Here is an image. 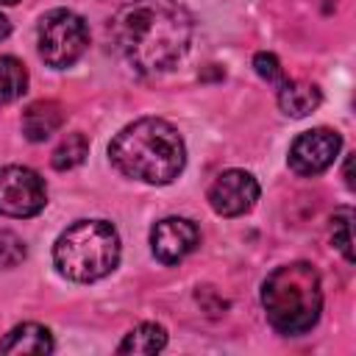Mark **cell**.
Listing matches in <instances>:
<instances>
[{"label":"cell","instance_id":"19","mask_svg":"<svg viewBox=\"0 0 356 356\" xmlns=\"http://www.w3.org/2000/svg\"><path fill=\"white\" fill-rule=\"evenodd\" d=\"M350 164H353V159L348 156V159H345V172H342V175H345V184L353 189V172H350Z\"/></svg>","mask_w":356,"mask_h":356},{"label":"cell","instance_id":"3","mask_svg":"<svg viewBox=\"0 0 356 356\" xmlns=\"http://www.w3.org/2000/svg\"><path fill=\"white\" fill-rule=\"evenodd\" d=\"M261 306L270 325L284 337L306 334L323 309L320 275L309 261L275 267L261 284Z\"/></svg>","mask_w":356,"mask_h":356},{"label":"cell","instance_id":"10","mask_svg":"<svg viewBox=\"0 0 356 356\" xmlns=\"http://www.w3.org/2000/svg\"><path fill=\"white\" fill-rule=\"evenodd\" d=\"M53 348L56 345H53L50 328L39 323L14 325L0 342V353H8V356H47L53 353Z\"/></svg>","mask_w":356,"mask_h":356},{"label":"cell","instance_id":"2","mask_svg":"<svg viewBox=\"0 0 356 356\" xmlns=\"http://www.w3.org/2000/svg\"><path fill=\"white\" fill-rule=\"evenodd\" d=\"M111 164L142 184H170L186 164V145L175 125L159 117L128 122L108 145Z\"/></svg>","mask_w":356,"mask_h":356},{"label":"cell","instance_id":"1","mask_svg":"<svg viewBox=\"0 0 356 356\" xmlns=\"http://www.w3.org/2000/svg\"><path fill=\"white\" fill-rule=\"evenodd\" d=\"M120 56L145 75L170 70L192 42V14L178 0H131L108 25Z\"/></svg>","mask_w":356,"mask_h":356},{"label":"cell","instance_id":"5","mask_svg":"<svg viewBox=\"0 0 356 356\" xmlns=\"http://www.w3.org/2000/svg\"><path fill=\"white\" fill-rule=\"evenodd\" d=\"M89 44V28L83 17L70 8H53L39 19V56L53 70L72 67Z\"/></svg>","mask_w":356,"mask_h":356},{"label":"cell","instance_id":"17","mask_svg":"<svg viewBox=\"0 0 356 356\" xmlns=\"http://www.w3.org/2000/svg\"><path fill=\"white\" fill-rule=\"evenodd\" d=\"M25 256H28V248H25L22 236H17L8 228H0V267L3 270L17 267L25 261Z\"/></svg>","mask_w":356,"mask_h":356},{"label":"cell","instance_id":"6","mask_svg":"<svg viewBox=\"0 0 356 356\" xmlns=\"http://www.w3.org/2000/svg\"><path fill=\"white\" fill-rule=\"evenodd\" d=\"M47 206V186L31 167L8 164L0 170V214L33 217Z\"/></svg>","mask_w":356,"mask_h":356},{"label":"cell","instance_id":"12","mask_svg":"<svg viewBox=\"0 0 356 356\" xmlns=\"http://www.w3.org/2000/svg\"><path fill=\"white\" fill-rule=\"evenodd\" d=\"M64 122V111L56 100H36L22 111V134L31 142L50 139Z\"/></svg>","mask_w":356,"mask_h":356},{"label":"cell","instance_id":"13","mask_svg":"<svg viewBox=\"0 0 356 356\" xmlns=\"http://www.w3.org/2000/svg\"><path fill=\"white\" fill-rule=\"evenodd\" d=\"M164 345H167L164 325H159V323H142V325H136V328H131L125 334V339L117 345V353H142V356H150V353L164 350Z\"/></svg>","mask_w":356,"mask_h":356},{"label":"cell","instance_id":"8","mask_svg":"<svg viewBox=\"0 0 356 356\" xmlns=\"http://www.w3.org/2000/svg\"><path fill=\"white\" fill-rule=\"evenodd\" d=\"M259 200V181L245 170H225L209 186V206L220 217H239Z\"/></svg>","mask_w":356,"mask_h":356},{"label":"cell","instance_id":"20","mask_svg":"<svg viewBox=\"0 0 356 356\" xmlns=\"http://www.w3.org/2000/svg\"><path fill=\"white\" fill-rule=\"evenodd\" d=\"M8 33H11V22H8V19L0 14V39H6Z\"/></svg>","mask_w":356,"mask_h":356},{"label":"cell","instance_id":"15","mask_svg":"<svg viewBox=\"0 0 356 356\" xmlns=\"http://www.w3.org/2000/svg\"><path fill=\"white\" fill-rule=\"evenodd\" d=\"M86 156H89V139H86L81 131H72V134H67V136L56 145V150H53V156H50V164H53L58 172H64V170L78 167Z\"/></svg>","mask_w":356,"mask_h":356},{"label":"cell","instance_id":"4","mask_svg":"<svg viewBox=\"0 0 356 356\" xmlns=\"http://www.w3.org/2000/svg\"><path fill=\"white\" fill-rule=\"evenodd\" d=\"M53 261L70 281H97L120 261V234L108 220H78L58 234Z\"/></svg>","mask_w":356,"mask_h":356},{"label":"cell","instance_id":"16","mask_svg":"<svg viewBox=\"0 0 356 356\" xmlns=\"http://www.w3.org/2000/svg\"><path fill=\"white\" fill-rule=\"evenodd\" d=\"M331 242L345 256V261L353 264V209L342 206L331 217Z\"/></svg>","mask_w":356,"mask_h":356},{"label":"cell","instance_id":"11","mask_svg":"<svg viewBox=\"0 0 356 356\" xmlns=\"http://www.w3.org/2000/svg\"><path fill=\"white\" fill-rule=\"evenodd\" d=\"M275 92H278L275 97H278L281 111L286 117H295V120L312 114L320 106V100H323L320 86L317 83H309V81H289L286 78L281 86H275Z\"/></svg>","mask_w":356,"mask_h":356},{"label":"cell","instance_id":"14","mask_svg":"<svg viewBox=\"0 0 356 356\" xmlns=\"http://www.w3.org/2000/svg\"><path fill=\"white\" fill-rule=\"evenodd\" d=\"M28 89V70L14 56H0V106L14 103Z\"/></svg>","mask_w":356,"mask_h":356},{"label":"cell","instance_id":"18","mask_svg":"<svg viewBox=\"0 0 356 356\" xmlns=\"http://www.w3.org/2000/svg\"><path fill=\"white\" fill-rule=\"evenodd\" d=\"M253 67H256V72H259V78H264L267 83H273V86H281L284 81H286V75H284V67H281V61L273 56V53H256L253 56Z\"/></svg>","mask_w":356,"mask_h":356},{"label":"cell","instance_id":"9","mask_svg":"<svg viewBox=\"0 0 356 356\" xmlns=\"http://www.w3.org/2000/svg\"><path fill=\"white\" fill-rule=\"evenodd\" d=\"M200 245V231L186 217H164L150 228V250L161 264L184 261Z\"/></svg>","mask_w":356,"mask_h":356},{"label":"cell","instance_id":"7","mask_svg":"<svg viewBox=\"0 0 356 356\" xmlns=\"http://www.w3.org/2000/svg\"><path fill=\"white\" fill-rule=\"evenodd\" d=\"M342 147V136L331 128H312V131H303L300 136H295V142L289 145V170L298 172V175H320L325 172L337 153Z\"/></svg>","mask_w":356,"mask_h":356},{"label":"cell","instance_id":"21","mask_svg":"<svg viewBox=\"0 0 356 356\" xmlns=\"http://www.w3.org/2000/svg\"><path fill=\"white\" fill-rule=\"evenodd\" d=\"M3 6H14V3H19V0H0Z\"/></svg>","mask_w":356,"mask_h":356}]
</instances>
